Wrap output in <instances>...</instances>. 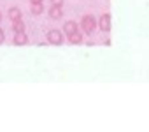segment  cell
<instances>
[{
	"label": "cell",
	"mask_w": 149,
	"mask_h": 132,
	"mask_svg": "<svg viewBox=\"0 0 149 132\" xmlns=\"http://www.w3.org/2000/svg\"><path fill=\"white\" fill-rule=\"evenodd\" d=\"M4 41H6V32L0 28V44H4Z\"/></svg>",
	"instance_id": "7c38bea8"
},
{
	"label": "cell",
	"mask_w": 149,
	"mask_h": 132,
	"mask_svg": "<svg viewBox=\"0 0 149 132\" xmlns=\"http://www.w3.org/2000/svg\"><path fill=\"white\" fill-rule=\"evenodd\" d=\"M7 16H9L11 23H13V21H16V20H23V13H21V9H19V7H9Z\"/></svg>",
	"instance_id": "ba28073f"
},
{
	"label": "cell",
	"mask_w": 149,
	"mask_h": 132,
	"mask_svg": "<svg viewBox=\"0 0 149 132\" xmlns=\"http://www.w3.org/2000/svg\"><path fill=\"white\" fill-rule=\"evenodd\" d=\"M51 6H56V7H63V2L65 0H49Z\"/></svg>",
	"instance_id": "8fae6325"
},
{
	"label": "cell",
	"mask_w": 149,
	"mask_h": 132,
	"mask_svg": "<svg viewBox=\"0 0 149 132\" xmlns=\"http://www.w3.org/2000/svg\"><path fill=\"white\" fill-rule=\"evenodd\" d=\"M112 16L109 14V13H104L102 16H100V20H98V23H97V27L100 28V32H104V34H109L111 32V28H112Z\"/></svg>",
	"instance_id": "3957f363"
},
{
	"label": "cell",
	"mask_w": 149,
	"mask_h": 132,
	"mask_svg": "<svg viewBox=\"0 0 149 132\" xmlns=\"http://www.w3.org/2000/svg\"><path fill=\"white\" fill-rule=\"evenodd\" d=\"M81 30H83V34L91 35V34L97 30V20H95L91 14H84V16L81 18Z\"/></svg>",
	"instance_id": "6da1fadb"
},
{
	"label": "cell",
	"mask_w": 149,
	"mask_h": 132,
	"mask_svg": "<svg viewBox=\"0 0 149 132\" xmlns=\"http://www.w3.org/2000/svg\"><path fill=\"white\" fill-rule=\"evenodd\" d=\"M30 4H39V2H44V0H28Z\"/></svg>",
	"instance_id": "4fadbf2b"
},
{
	"label": "cell",
	"mask_w": 149,
	"mask_h": 132,
	"mask_svg": "<svg viewBox=\"0 0 149 132\" xmlns=\"http://www.w3.org/2000/svg\"><path fill=\"white\" fill-rule=\"evenodd\" d=\"M30 13H32L33 16H40V14L44 13V4H42V2H39V4H30Z\"/></svg>",
	"instance_id": "9c48e42d"
},
{
	"label": "cell",
	"mask_w": 149,
	"mask_h": 132,
	"mask_svg": "<svg viewBox=\"0 0 149 132\" xmlns=\"http://www.w3.org/2000/svg\"><path fill=\"white\" fill-rule=\"evenodd\" d=\"M13 30H14V34H16V32H25V21H23V20L13 21Z\"/></svg>",
	"instance_id": "30bf717a"
},
{
	"label": "cell",
	"mask_w": 149,
	"mask_h": 132,
	"mask_svg": "<svg viewBox=\"0 0 149 132\" xmlns=\"http://www.w3.org/2000/svg\"><path fill=\"white\" fill-rule=\"evenodd\" d=\"M0 21H2V13H0Z\"/></svg>",
	"instance_id": "5bb4252c"
},
{
	"label": "cell",
	"mask_w": 149,
	"mask_h": 132,
	"mask_svg": "<svg viewBox=\"0 0 149 132\" xmlns=\"http://www.w3.org/2000/svg\"><path fill=\"white\" fill-rule=\"evenodd\" d=\"M47 16H49V20H61V16H63V7H56V6H49V11H47Z\"/></svg>",
	"instance_id": "52a82bcc"
},
{
	"label": "cell",
	"mask_w": 149,
	"mask_h": 132,
	"mask_svg": "<svg viewBox=\"0 0 149 132\" xmlns=\"http://www.w3.org/2000/svg\"><path fill=\"white\" fill-rule=\"evenodd\" d=\"M63 30H65V37L67 35H70V34H74L76 30H79V25H77V21H74V20H68V21H65V25H63Z\"/></svg>",
	"instance_id": "8992f818"
},
{
	"label": "cell",
	"mask_w": 149,
	"mask_h": 132,
	"mask_svg": "<svg viewBox=\"0 0 149 132\" xmlns=\"http://www.w3.org/2000/svg\"><path fill=\"white\" fill-rule=\"evenodd\" d=\"M67 41H68L70 44H74V46H79V44H83V32H81V30H76L74 34L67 35Z\"/></svg>",
	"instance_id": "5b68a950"
},
{
	"label": "cell",
	"mask_w": 149,
	"mask_h": 132,
	"mask_svg": "<svg viewBox=\"0 0 149 132\" xmlns=\"http://www.w3.org/2000/svg\"><path fill=\"white\" fill-rule=\"evenodd\" d=\"M63 39H65V35H63V32L58 30V28H53V30H49V32L46 34V41H47V44H51V46H61V44H63Z\"/></svg>",
	"instance_id": "7a4b0ae2"
},
{
	"label": "cell",
	"mask_w": 149,
	"mask_h": 132,
	"mask_svg": "<svg viewBox=\"0 0 149 132\" xmlns=\"http://www.w3.org/2000/svg\"><path fill=\"white\" fill-rule=\"evenodd\" d=\"M13 44L14 46H26L28 44V35L25 32H16L13 37Z\"/></svg>",
	"instance_id": "277c9868"
}]
</instances>
